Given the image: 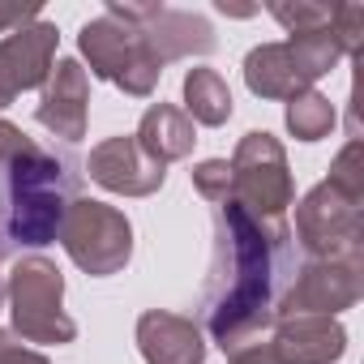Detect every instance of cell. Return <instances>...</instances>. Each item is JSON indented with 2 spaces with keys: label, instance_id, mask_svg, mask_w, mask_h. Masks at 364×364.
Instances as JSON below:
<instances>
[{
  "label": "cell",
  "instance_id": "6da1fadb",
  "mask_svg": "<svg viewBox=\"0 0 364 364\" xmlns=\"http://www.w3.org/2000/svg\"><path fill=\"white\" fill-rule=\"evenodd\" d=\"M291 270L283 219H257L236 202L215 206V262L206 279V330L223 351L257 343L274 326L279 283Z\"/></svg>",
  "mask_w": 364,
  "mask_h": 364
},
{
  "label": "cell",
  "instance_id": "7a4b0ae2",
  "mask_svg": "<svg viewBox=\"0 0 364 364\" xmlns=\"http://www.w3.org/2000/svg\"><path fill=\"white\" fill-rule=\"evenodd\" d=\"M0 171H5L0 180V257L14 249L52 245L65 223V210L77 202V159L69 150H48L31 141Z\"/></svg>",
  "mask_w": 364,
  "mask_h": 364
},
{
  "label": "cell",
  "instance_id": "3957f363",
  "mask_svg": "<svg viewBox=\"0 0 364 364\" xmlns=\"http://www.w3.org/2000/svg\"><path fill=\"white\" fill-rule=\"evenodd\" d=\"M5 300L14 313V330L26 343H73L77 326L65 313V274L56 270V262L31 253L9 270L5 283Z\"/></svg>",
  "mask_w": 364,
  "mask_h": 364
},
{
  "label": "cell",
  "instance_id": "277c9868",
  "mask_svg": "<svg viewBox=\"0 0 364 364\" xmlns=\"http://www.w3.org/2000/svg\"><path fill=\"white\" fill-rule=\"evenodd\" d=\"M77 48L90 60V73L95 77L120 86L133 99L154 95V86L163 77V60L146 48L141 31L129 26V22H120V18H112V14L90 18L82 26V35H77Z\"/></svg>",
  "mask_w": 364,
  "mask_h": 364
},
{
  "label": "cell",
  "instance_id": "5b68a950",
  "mask_svg": "<svg viewBox=\"0 0 364 364\" xmlns=\"http://www.w3.org/2000/svg\"><path fill=\"white\" fill-rule=\"evenodd\" d=\"M296 240L309 262H364L360 198H347L330 180H321L296 206Z\"/></svg>",
  "mask_w": 364,
  "mask_h": 364
},
{
  "label": "cell",
  "instance_id": "8992f818",
  "mask_svg": "<svg viewBox=\"0 0 364 364\" xmlns=\"http://www.w3.org/2000/svg\"><path fill=\"white\" fill-rule=\"evenodd\" d=\"M232 167V202L245 206L257 219H283V210L296 198L291 185V167H287V150L279 146L274 133L253 129L240 137L236 154L228 159Z\"/></svg>",
  "mask_w": 364,
  "mask_h": 364
},
{
  "label": "cell",
  "instance_id": "52a82bcc",
  "mask_svg": "<svg viewBox=\"0 0 364 364\" xmlns=\"http://www.w3.org/2000/svg\"><path fill=\"white\" fill-rule=\"evenodd\" d=\"M56 240L90 279L120 274L133 257V223L124 219V210H116L107 202H90V198H77L65 210Z\"/></svg>",
  "mask_w": 364,
  "mask_h": 364
},
{
  "label": "cell",
  "instance_id": "ba28073f",
  "mask_svg": "<svg viewBox=\"0 0 364 364\" xmlns=\"http://www.w3.org/2000/svg\"><path fill=\"white\" fill-rule=\"evenodd\" d=\"M364 291V262H304L296 279L274 300V321L283 317H334L351 309Z\"/></svg>",
  "mask_w": 364,
  "mask_h": 364
},
{
  "label": "cell",
  "instance_id": "9c48e42d",
  "mask_svg": "<svg viewBox=\"0 0 364 364\" xmlns=\"http://www.w3.org/2000/svg\"><path fill=\"white\" fill-rule=\"evenodd\" d=\"M112 18L141 31L146 48L167 65L185 56H210L215 52V26L202 14L189 9H167V5H107Z\"/></svg>",
  "mask_w": 364,
  "mask_h": 364
},
{
  "label": "cell",
  "instance_id": "30bf717a",
  "mask_svg": "<svg viewBox=\"0 0 364 364\" xmlns=\"http://www.w3.org/2000/svg\"><path fill=\"white\" fill-rule=\"evenodd\" d=\"M56 43H60V35L43 18H35L31 26L0 39V112L22 90H35L48 82V73L56 65Z\"/></svg>",
  "mask_w": 364,
  "mask_h": 364
},
{
  "label": "cell",
  "instance_id": "8fae6325",
  "mask_svg": "<svg viewBox=\"0 0 364 364\" xmlns=\"http://www.w3.org/2000/svg\"><path fill=\"white\" fill-rule=\"evenodd\" d=\"M86 171L95 185H103L107 193H120V198H150L163 189L167 180V167L154 163L137 137H107L90 150L86 159Z\"/></svg>",
  "mask_w": 364,
  "mask_h": 364
},
{
  "label": "cell",
  "instance_id": "7c38bea8",
  "mask_svg": "<svg viewBox=\"0 0 364 364\" xmlns=\"http://www.w3.org/2000/svg\"><path fill=\"white\" fill-rule=\"evenodd\" d=\"M35 120L60 137V141H82L86 137V120H90V77L77 60H56L48 82H43V99L35 107Z\"/></svg>",
  "mask_w": 364,
  "mask_h": 364
},
{
  "label": "cell",
  "instance_id": "4fadbf2b",
  "mask_svg": "<svg viewBox=\"0 0 364 364\" xmlns=\"http://www.w3.org/2000/svg\"><path fill=\"white\" fill-rule=\"evenodd\" d=\"M137 351L146 364H206V338L198 321L167 309L137 317Z\"/></svg>",
  "mask_w": 364,
  "mask_h": 364
},
{
  "label": "cell",
  "instance_id": "5bb4252c",
  "mask_svg": "<svg viewBox=\"0 0 364 364\" xmlns=\"http://www.w3.org/2000/svg\"><path fill=\"white\" fill-rule=\"evenodd\" d=\"M270 351L279 364H334L347 351V330L334 317H283L274 321Z\"/></svg>",
  "mask_w": 364,
  "mask_h": 364
},
{
  "label": "cell",
  "instance_id": "9a60e30c",
  "mask_svg": "<svg viewBox=\"0 0 364 364\" xmlns=\"http://www.w3.org/2000/svg\"><path fill=\"white\" fill-rule=\"evenodd\" d=\"M245 82L257 99H296L304 90H313V82L304 77V69L296 65L287 39L283 43H262L245 56Z\"/></svg>",
  "mask_w": 364,
  "mask_h": 364
},
{
  "label": "cell",
  "instance_id": "2e32d148",
  "mask_svg": "<svg viewBox=\"0 0 364 364\" xmlns=\"http://www.w3.org/2000/svg\"><path fill=\"white\" fill-rule=\"evenodd\" d=\"M133 137H137V146H141L154 163L167 167V163H176V159H189V154H193L198 129H193V120L180 112V107H171V103H150Z\"/></svg>",
  "mask_w": 364,
  "mask_h": 364
},
{
  "label": "cell",
  "instance_id": "e0dca14e",
  "mask_svg": "<svg viewBox=\"0 0 364 364\" xmlns=\"http://www.w3.org/2000/svg\"><path fill=\"white\" fill-rule=\"evenodd\" d=\"M180 112H185L193 124H210V129L228 124L232 120V90H228V82L215 69H189L185 73V107Z\"/></svg>",
  "mask_w": 364,
  "mask_h": 364
},
{
  "label": "cell",
  "instance_id": "ac0fdd59",
  "mask_svg": "<svg viewBox=\"0 0 364 364\" xmlns=\"http://www.w3.org/2000/svg\"><path fill=\"white\" fill-rule=\"evenodd\" d=\"M287 129L300 141H321L334 129V103L317 90H304V95L287 99Z\"/></svg>",
  "mask_w": 364,
  "mask_h": 364
},
{
  "label": "cell",
  "instance_id": "d6986e66",
  "mask_svg": "<svg viewBox=\"0 0 364 364\" xmlns=\"http://www.w3.org/2000/svg\"><path fill=\"white\" fill-rule=\"evenodd\" d=\"M326 180H330L334 189H343L347 198H360V202H364V146H360V137H351V141L334 154Z\"/></svg>",
  "mask_w": 364,
  "mask_h": 364
},
{
  "label": "cell",
  "instance_id": "ffe728a7",
  "mask_svg": "<svg viewBox=\"0 0 364 364\" xmlns=\"http://www.w3.org/2000/svg\"><path fill=\"white\" fill-rule=\"evenodd\" d=\"M330 9L334 5H309V0H296V5H270V18L287 35H313V31L330 26Z\"/></svg>",
  "mask_w": 364,
  "mask_h": 364
},
{
  "label": "cell",
  "instance_id": "44dd1931",
  "mask_svg": "<svg viewBox=\"0 0 364 364\" xmlns=\"http://www.w3.org/2000/svg\"><path fill=\"white\" fill-rule=\"evenodd\" d=\"M193 189H198L206 202H215V206L232 202V167H228V159H206V163H198V167H193Z\"/></svg>",
  "mask_w": 364,
  "mask_h": 364
},
{
  "label": "cell",
  "instance_id": "7402d4cb",
  "mask_svg": "<svg viewBox=\"0 0 364 364\" xmlns=\"http://www.w3.org/2000/svg\"><path fill=\"white\" fill-rule=\"evenodd\" d=\"M330 35L338 39L343 56H355L364 43V5H334L330 9Z\"/></svg>",
  "mask_w": 364,
  "mask_h": 364
},
{
  "label": "cell",
  "instance_id": "603a6c76",
  "mask_svg": "<svg viewBox=\"0 0 364 364\" xmlns=\"http://www.w3.org/2000/svg\"><path fill=\"white\" fill-rule=\"evenodd\" d=\"M26 146H31V137H26V133H22L18 124H9L5 116H0V167H5V163H9L14 154H22Z\"/></svg>",
  "mask_w": 364,
  "mask_h": 364
},
{
  "label": "cell",
  "instance_id": "cb8c5ba5",
  "mask_svg": "<svg viewBox=\"0 0 364 364\" xmlns=\"http://www.w3.org/2000/svg\"><path fill=\"white\" fill-rule=\"evenodd\" d=\"M35 18H39L35 5H0V35H14V31L31 26Z\"/></svg>",
  "mask_w": 364,
  "mask_h": 364
},
{
  "label": "cell",
  "instance_id": "d4e9b609",
  "mask_svg": "<svg viewBox=\"0 0 364 364\" xmlns=\"http://www.w3.org/2000/svg\"><path fill=\"white\" fill-rule=\"evenodd\" d=\"M228 364H279V360H274L270 343H249V347H236Z\"/></svg>",
  "mask_w": 364,
  "mask_h": 364
},
{
  "label": "cell",
  "instance_id": "484cf974",
  "mask_svg": "<svg viewBox=\"0 0 364 364\" xmlns=\"http://www.w3.org/2000/svg\"><path fill=\"white\" fill-rule=\"evenodd\" d=\"M5 364H52V360H48L43 351H31V347H22V343H18V347H14V355H9Z\"/></svg>",
  "mask_w": 364,
  "mask_h": 364
},
{
  "label": "cell",
  "instance_id": "4316f807",
  "mask_svg": "<svg viewBox=\"0 0 364 364\" xmlns=\"http://www.w3.org/2000/svg\"><path fill=\"white\" fill-rule=\"evenodd\" d=\"M14 347H18V343H14V334H9V330H0V364L14 355Z\"/></svg>",
  "mask_w": 364,
  "mask_h": 364
},
{
  "label": "cell",
  "instance_id": "83f0119b",
  "mask_svg": "<svg viewBox=\"0 0 364 364\" xmlns=\"http://www.w3.org/2000/svg\"><path fill=\"white\" fill-rule=\"evenodd\" d=\"M0 309H5V279H0Z\"/></svg>",
  "mask_w": 364,
  "mask_h": 364
}]
</instances>
